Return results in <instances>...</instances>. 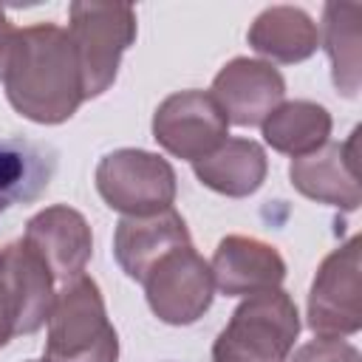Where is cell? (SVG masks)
I'll use <instances>...</instances> for the list:
<instances>
[{"label": "cell", "mask_w": 362, "mask_h": 362, "mask_svg": "<svg viewBox=\"0 0 362 362\" xmlns=\"http://www.w3.org/2000/svg\"><path fill=\"white\" fill-rule=\"evenodd\" d=\"M291 362H359V351L342 337H317L300 345Z\"/></svg>", "instance_id": "cell-20"}, {"label": "cell", "mask_w": 362, "mask_h": 362, "mask_svg": "<svg viewBox=\"0 0 362 362\" xmlns=\"http://www.w3.org/2000/svg\"><path fill=\"white\" fill-rule=\"evenodd\" d=\"M3 85L11 107L37 122L59 124L85 102L71 37L54 23L17 28Z\"/></svg>", "instance_id": "cell-1"}, {"label": "cell", "mask_w": 362, "mask_h": 362, "mask_svg": "<svg viewBox=\"0 0 362 362\" xmlns=\"http://www.w3.org/2000/svg\"><path fill=\"white\" fill-rule=\"evenodd\" d=\"M215 288L226 297H249L257 291L280 288L286 277V263L280 252L257 238L226 235L212 255Z\"/></svg>", "instance_id": "cell-12"}, {"label": "cell", "mask_w": 362, "mask_h": 362, "mask_svg": "<svg viewBox=\"0 0 362 362\" xmlns=\"http://www.w3.org/2000/svg\"><path fill=\"white\" fill-rule=\"evenodd\" d=\"M359 246V235L348 238L317 269L308 291V328L317 337H351L362 328Z\"/></svg>", "instance_id": "cell-7"}, {"label": "cell", "mask_w": 362, "mask_h": 362, "mask_svg": "<svg viewBox=\"0 0 362 362\" xmlns=\"http://www.w3.org/2000/svg\"><path fill=\"white\" fill-rule=\"evenodd\" d=\"M14 37H17V28L11 25L6 11L0 8V79H3V71H6V62H8L11 45H14Z\"/></svg>", "instance_id": "cell-22"}, {"label": "cell", "mask_w": 362, "mask_h": 362, "mask_svg": "<svg viewBox=\"0 0 362 362\" xmlns=\"http://www.w3.org/2000/svg\"><path fill=\"white\" fill-rule=\"evenodd\" d=\"M260 127H263V139H266V144H272V150L291 156V158H303L328 141L331 113L317 102L294 99V102L277 105Z\"/></svg>", "instance_id": "cell-18"}, {"label": "cell", "mask_w": 362, "mask_h": 362, "mask_svg": "<svg viewBox=\"0 0 362 362\" xmlns=\"http://www.w3.org/2000/svg\"><path fill=\"white\" fill-rule=\"evenodd\" d=\"M28 362H42V359H28Z\"/></svg>", "instance_id": "cell-23"}, {"label": "cell", "mask_w": 362, "mask_h": 362, "mask_svg": "<svg viewBox=\"0 0 362 362\" xmlns=\"http://www.w3.org/2000/svg\"><path fill=\"white\" fill-rule=\"evenodd\" d=\"M23 243L40 255L51 277L59 283H71L82 277L93 255V235L85 215L65 204L45 206L42 212H37L25 223Z\"/></svg>", "instance_id": "cell-10"}, {"label": "cell", "mask_w": 362, "mask_h": 362, "mask_svg": "<svg viewBox=\"0 0 362 362\" xmlns=\"http://www.w3.org/2000/svg\"><path fill=\"white\" fill-rule=\"evenodd\" d=\"M96 189L102 201L124 212V218H144L173 206L175 170L156 153L122 147L96 164Z\"/></svg>", "instance_id": "cell-5"}, {"label": "cell", "mask_w": 362, "mask_h": 362, "mask_svg": "<svg viewBox=\"0 0 362 362\" xmlns=\"http://www.w3.org/2000/svg\"><path fill=\"white\" fill-rule=\"evenodd\" d=\"M300 334V311L283 288L249 294L212 345V362H286Z\"/></svg>", "instance_id": "cell-3"}, {"label": "cell", "mask_w": 362, "mask_h": 362, "mask_svg": "<svg viewBox=\"0 0 362 362\" xmlns=\"http://www.w3.org/2000/svg\"><path fill=\"white\" fill-rule=\"evenodd\" d=\"M359 3H328L322 11L325 51L331 57L334 85L345 96L359 90Z\"/></svg>", "instance_id": "cell-19"}, {"label": "cell", "mask_w": 362, "mask_h": 362, "mask_svg": "<svg viewBox=\"0 0 362 362\" xmlns=\"http://www.w3.org/2000/svg\"><path fill=\"white\" fill-rule=\"evenodd\" d=\"M226 116L212 93L178 90L170 93L153 116V139L175 158L201 161L226 139Z\"/></svg>", "instance_id": "cell-8"}, {"label": "cell", "mask_w": 362, "mask_h": 362, "mask_svg": "<svg viewBox=\"0 0 362 362\" xmlns=\"http://www.w3.org/2000/svg\"><path fill=\"white\" fill-rule=\"evenodd\" d=\"M147 305L167 325H192L201 320L215 297V280L209 263L187 246H175L158 257L141 280Z\"/></svg>", "instance_id": "cell-6"}, {"label": "cell", "mask_w": 362, "mask_h": 362, "mask_svg": "<svg viewBox=\"0 0 362 362\" xmlns=\"http://www.w3.org/2000/svg\"><path fill=\"white\" fill-rule=\"evenodd\" d=\"M11 337H17V317H14V303L8 297V288H6V283L0 277V348Z\"/></svg>", "instance_id": "cell-21"}, {"label": "cell", "mask_w": 362, "mask_h": 362, "mask_svg": "<svg viewBox=\"0 0 362 362\" xmlns=\"http://www.w3.org/2000/svg\"><path fill=\"white\" fill-rule=\"evenodd\" d=\"M119 337L107 320L102 291L82 274L57 291L48 314L42 362H116Z\"/></svg>", "instance_id": "cell-2"}, {"label": "cell", "mask_w": 362, "mask_h": 362, "mask_svg": "<svg viewBox=\"0 0 362 362\" xmlns=\"http://www.w3.org/2000/svg\"><path fill=\"white\" fill-rule=\"evenodd\" d=\"M249 45L272 62H303L320 45L314 20L294 6H272L260 11L249 28Z\"/></svg>", "instance_id": "cell-16"}, {"label": "cell", "mask_w": 362, "mask_h": 362, "mask_svg": "<svg viewBox=\"0 0 362 362\" xmlns=\"http://www.w3.org/2000/svg\"><path fill=\"white\" fill-rule=\"evenodd\" d=\"M0 277L8 288V297L14 303L17 317V337L34 334L48 322L51 305H54V277L48 266L40 260V255L25 246L23 240L8 243L0 249Z\"/></svg>", "instance_id": "cell-14"}, {"label": "cell", "mask_w": 362, "mask_h": 362, "mask_svg": "<svg viewBox=\"0 0 362 362\" xmlns=\"http://www.w3.org/2000/svg\"><path fill=\"white\" fill-rule=\"evenodd\" d=\"M212 96L221 105L226 122L238 127H255L263 124L277 105H283L286 79L272 62L235 57L215 74Z\"/></svg>", "instance_id": "cell-9"}, {"label": "cell", "mask_w": 362, "mask_h": 362, "mask_svg": "<svg viewBox=\"0 0 362 362\" xmlns=\"http://www.w3.org/2000/svg\"><path fill=\"white\" fill-rule=\"evenodd\" d=\"M68 37L79 65L82 96H102L119 74L122 54L136 40V11L127 3H71Z\"/></svg>", "instance_id": "cell-4"}, {"label": "cell", "mask_w": 362, "mask_h": 362, "mask_svg": "<svg viewBox=\"0 0 362 362\" xmlns=\"http://www.w3.org/2000/svg\"><path fill=\"white\" fill-rule=\"evenodd\" d=\"M57 167V153L48 144L25 139H0V212L14 204L37 201Z\"/></svg>", "instance_id": "cell-17"}, {"label": "cell", "mask_w": 362, "mask_h": 362, "mask_svg": "<svg viewBox=\"0 0 362 362\" xmlns=\"http://www.w3.org/2000/svg\"><path fill=\"white\" fill-rule=\"evenodd\" d=\"M198 181L221 195L246 198L266 181V153L252 139H223L209 156L192 164Z\"/></svg>", "instance_id": "cell-15"}, {"label": "cell", "mask_w": 362, "mask_h": 362, "mask_svg": "<svg viewBox=\"0 0 362 362\" xmlns=\"http://www.w3.org/2000/svg\"><path fill=\"white\" fill-rule=\"evenodd\" d=\"M356 139H359V127L342 144L325 141L320 150L294 158L288 167V178L294 189L317 204L339 206L345 212L356 209L362 201L359 173H356Z\"/></svg>", "instance_id": "cell-11"}, {"label": "cell", "mask_w": 362, "mask_h": 362, "mask_svg": "<svg viewBox=\"0 0 362 362\" xmlns=\"http://www.w3.org/2000/svg\"><path fill=\"white\" fill-rule=\"evenodd\" d=\"M187 243H192L189 229L184 218L170 206L164 212L144 215V218H122L113 235V255L122 272L130 280L141 283L158 257Z\"/></svg>", "instance_id": "cell-13"}]
</instances>
